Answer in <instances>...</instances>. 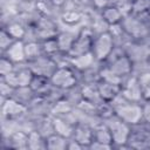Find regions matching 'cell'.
<instances>
[{"label": "cell", "instance_id": "6da1fadb", "mask_svg": "<svg viewBox=\"0 0 150 150\" xmlns=\"http://www.w3.org/2000/svg\"><path fill=\"white\" fill-rule=\"evenodd\" d=\"M104 123L111 132L114 148H129L128 141L131 134V125L123 122L116 115H112L111 117L104 120Z\"/></svg>", "mask_w": 150, "mask_h": 150}, {"label": "cell", "instance_id": "7a4b0ae2", "mask_svg": "<svg viewBox=\"0 0 150 150\" xmlns=\"http://www.w3.org/2000/svg\"><path fill=\"white\" fill-rule=\"evenodd\" d=\"M121 25L124 28V30L127 32V34L134 41L143 42L150 35L149 25L142 18H139L137 15H134V14L125 15L122 19Z\"/></svg>", "mask_w": 150, "mask_h": 150}, {"label": "cell", "instance_id": "3957f363", "mask_svg": "<svg viewBox=\"0 0 150 150\" xmlns=\"http://www.w3.org/2000/svg\"><path fill=\"white\" fill-rule=\"evenodd\" d=\"M114 110L117 117L131 127L137 125L143 121V108L141 103L125 100L121 104L114 107Z\"/></svg>", "mask_w": 150, "mask_h": 150}, {"label": "cell", "instance_id": "277c9868", "mask_svg": "<svg viewBox=\"0 0 150 150\" xmlns=\"http://www.w3.org/2000/svg\"><path fill=\"white\" fill-rule=\"evenodd\" d=\"M114 47H115L114 39H112L111 34L108 30H105V32L98 33L94 36L91 53L94 54L96 61L102 63L108 59V56L112 52Z\"/></svg>", "mask_w": 150, "mask_h": 150}, {"label": "cell", "instance_id": "5b68a950", "mask_svg": "<svg viewBox=\"0 0 150 150\" xmlns=\"http://www.w3.org/2000/svg\"><path fill=\"white\" fill-rule=\"evenodd\" d=\"M50 82L54 87L61 90H68L77 84H80L77 71L74 70L70 66L57 67L54 74L50 76Z\"/></svg>", "mask_w": 150, "mask_h": 150}, {"label": "cell", "instance_id": "8992f818", "mask_svg": "<svg viewBox=\"0 0 150 150\" xmlns=\"http://www.w3.org/2000/svg\"><path fill=\"white\" fill-rule=\"evenodd\" d=\"M95 33L90 27H84L80 30V33L76 35L73 46L68 53L70 57H75L82 54H86L88 52H91L93 40H94Z\"/></svg>", "mask_w": 150, "mask_h": 150}, {"label": "cell", "instance_id": "52a82bcc", "mask_svg": "<svg viewBox=\"0 0 150 150\" xmlns=\"http://www.w3.org/2000/svg\"><path fill=\"white\" fill-rule=\"evenodd\" d=\"M121 95L130 102H137V103L143 102V96L136 74L132 73L131 75L127 76L123 80L121 84Z\"/></svg>", "mask_w": 150, "mask_h": 150}, {"label": "cell", "instance_id": "ba28073f", "mask_svg": "<svg viewBox=\"0 0 150 150\" xmlns=\"http://www.w3.org/2000/svg\"><path fill=\"white\" fill-rule=\"evenodd\" d=\"M27 64L32 69L34 75H41V76H46L49 79L54 74V71L57 69V64L54 61V59L45 54L36 57L35 60L28 61Z\"/></svg>", "mask_w": 150, "mask_h": 150}, {"label": "cell", "instance_id": "9c48e42d", "mask_svg": "<svg viewBox=\"0 0 150 150\" xmlns=\"http://www.w3.org/2000/svg\"><path fill=\"white\" fill-rule=\"evenodd\" d=\"M2 120H20L28 114V107L13 97L2 100Z\"/></svg>", "mask_w": 150, "mask_h": 150}, {"label": "cell", "instance_id": "30bf717a", "mask_svg": "<svg viewBox=\"0 0 150 150\" xmlns=\"http://www.w3.org/2000/svg\"><path fill=\"white\" fill-rule=\"evenodd\" d=\"M105 66L114 74H116L117 76H120L122 79H125L127 76H129L134 73V63L127 54L120 56L118 59H116L115 61H112L110 63H107Z\"/></svg>", "mask_w": 150, "mask_h": 150}, {"label": "cell", "instance_id": "8fae6325", "mask_svg": "<svg viewBox=\"0 0 150 150\" xmlns=\"http://www.w3.org/2000/svg\"><path fill=\"white\" fill-rule=\"evenodd\" d=\"M4 56L11 60L14 64L26 63V53H25V41L23 40H15L5 52Z\"/></svg>", "mask_w": 150, "mask_h": 150}, {"label": "cell", "instance_id": "7c38bea8", "mask_svg": "<svg viewBox=\"0 0 150 150\" xmlns=\"http://www.w3.org/2000/svg\"><path fill=\"white\" fill-rule=\"evenodd\" d=\"M75 141H77L80 144H82L84 148H89L94 139V128L87 123L79 122L75 127L73 137Z\"/></svg>", "mask_w": 150, "mask_h": 150}, {"label": "cell", "instance_id": "4fadbf2b", "mask_svg": "<svg viewBox=\"0 0 150 150\" xmlns=\"http://www.w3.org/2000/svg\"><path fill=\"white\" fill-rule=\"evenodd\" d=\"M95 63H98V61H96V59L91 52H88L86 54H82V55H79L75 57H70V67L74 70H76L77 73L90 69L91 67L95 66Z\"/></svg>", "mask_w": 150, "mask_h": 150}, {"label": "cell", "instance_id": "5bb4252c", "mask_svg": "<svg viewBox=\"0 0 150 150\" xmlns=\"http://www.w3.org/2000/svg\"><path fill=\"white\" fill-rule=\"evenodd\" d=\"M2 141L7 142L8 149H28V132L23 130H15L9 137H2Z\"/></svg>", "mask_w": 150, "mask_h": 150}, {"label": "cell", "instance_id": "9a60e30c", "mask_svg": "<svg viewBox=\"0 0 150 150\" xmlns=\"http://www.w3.org/2000/svg\"><path fill=\"white\" fill-rule=\"evenodd\" d=\"M29 87L34 91L35 95L46 96L50 91V89L53 88V84H52L49 77L41 76V75H34L32 81H30Z\"/></svg>", "mask_w": 150, "mask_h": 150}, {"label": "cell", "instance_id": "2e32d148", "mask_svg": "<svg viewBox=\"0 0 150 150\" xmlns=\"http://www.w3.org/2000/svg\"><path fill=\"white\" fill-rule=\"evenodd\" d=\"M97 88H98L102 100L105 102H111L121 93V86L114 84V83H110L103 80L97 81Z\"/></svg>", "mask_w": 150, "mask_h": 150}, {"label": "cell", "instance_id": "e0dca14e", "mask_svg": "<svg viewBox=\"0 0 150 150\" xmlns=\"http://www.w3.org/2000/svg\"><path fill=\"white\" fill-rule=\"evenodd\" d=\"M52 122H53V128H54L55 134H57L64 138H68V139L73 137L75 125L70 124L68 121H66L63 117H60V116H53Z\"/></svg>", "mask_w": 150, "mask_h": 150}, {"label": "cell", "instance_id": "ac0fdd59", "mask_svg": "<svg viewBox=\"0 0 150 150\" xmlns=\"http://www.w3.org/2000/svg\"><path fill=\"white\" fill-rule=\"evenodd\" d=\"M81 94L82 98L91 102L93 104H98L103 100L100 95L98 88H97V82H90V83H82L81 84Z\"/></svg>", "mask_w": 150, "mask_h": 150}, {"label": "cell", "instance_id": "d6986e66", "mask_svg": "<svg viewBox=\"0 0 150 150\" xmlns=\"http://www.w3.org/2000/svg\"><path fill=\"white\" fill-rule=\"evenodd\" d=\"M101 16L104 20V22L110 26V25H115V23H120L122 21V19L124 18L122 11L115 6V5H108L107 7H104L103 9H101Z\"/></svg>", "mask_w": 150, "mask_h": 150}, {"label": "cell", "instance_id": "ffe728a7", "mask_svg": "<svg viewBox=\"0 0 150 150\" xmlns=\"http://www.w3.org/2000/svg\"><path fill=\"white\" fill-rule=\"evenodd\" d=\"M96 142H101V143H105V144H112V137H111V132L109 130V128L107 127V124L104 123V121L97 125L94 127V139Z\"/></svg>", "mask_w": 150, "mask_h": 150}, {"label": "cell", "instance_id": "44dd1931", "mask_svg": "<svg viewBox=\"0 0 150 150\" xmlns=\"http://www.w3.org/2000/svg\"><path fill=\"white\" fill-rule=\"evenodd\" d=\"M74 105L68 101L66 100L64 97L60 98L59 101H56L55 103L52 104V108H50V116H63L70 111L74 110Z\"/></svg>", "mask_w": 150, "mask_h": 150}, {"label": "cell", "instance_id": "7402d4cb", "mask_svg": "<svg viewBox=\"0 0 150 150\" xmlns=\"http://www.w3.org/2000/svg\"><path fill=\"white\" fill-rule=\"evenodd\" d=\"M4 29L14 39V40H23V38L27 35V28L18 22V21H12L8 22L7 26L4 27Z\"/></svg>", "mask_w": 150, "mask_h": 150}, {"label": "cell", "instance_id": "603a6c76", "mask_svg": "<svg viewBox=\"0 0 150 150\" xmlns=\"http://www.w3.org/2000/svg\"><path fill=\"white\" fill-rule=\"evenodd\" d=\"M25 53H26L27 62L28 61H32V60H35L36 57L41 56L43 54L41 41L30 40L28 42H25Z\"/></svg>", "mask_w": 150, "mask_h": 150}, {"label": "cell", "instance_id": "cb8c5ba5", "mask_svg": "<svg viewBox=\"0 0 150 150\" xmlns=\"http://www.w3.org/2000/svg\"><path fill=\"white\" fill-rule=\"evenodd\" d=\"M35 94L34 91L30 89V87H19V88H15L14 89V93L12 95L13 98H15L16 101L21 102L22 104L25 105H29V103L32 102V100L34 98Z\"/></svg>", "mask_w": 150, "mask_h": 150}, {"label": "cell", "instance_id": "d4e9b609", "mask_svg": "<svg viewBox=\"0 0 150 150\" xmlns=\"http://www.w3.org/2000/svg\"><path fill=\"white\" fill-rule=\"evenodd\" d=\"M68 145V138H64L57 134H53L46 138V149L49 150H66Z\"/></svg>", "mask_w": 150, "mask_h": 150}, {"label": "cell", "instance_id": "484cf974", "mask_svg": "<svg viewBox=\"0 0 150 150\" xmlns=\"http://www.w3.org/2000/svg\"><path fill=\"white\" fill-rule=\"evenodd\" d=\"M136 75H137L138 83H139V87H141L143 101L150 100V69L141 71Z\"/></svg>", "mask_w": 150, "mask_h": 150}, {"label": "cell", "instance_id": "4316f807", "mask_svg": "<svg viewBox=\"0 0 150 150\" xmlns=\"http://www.w3.org/2000/svg\"><path fill=\"white\" fill-rule=\"evenodd\" d=\"M28 149H46V138L38 130L28 132Z\"/></svg>", "mask_w": 150, "mask_h": 150}, {"label": "cell", "instance_id": "83f0119b", "mask_svg": "<svg viewBox=\"0 0 150 150\" xmlns=\"http://www.w3.org/2000/svg\"><path fill=\"white\" fill-rule=\"evenodd\" d=\"M61 20L68 26H75L82 20V13L76 9L63 11L61 14Z\"/></svg>", "mask_w": 150, "mask_h": 150}, {"label": "cell", "instance_id": "f1b7e54d", "mask_svg": "<svg viewBox=\"0 0 150 150\" xmlns=\"http://www.w3.org/2000/svg\"><path fill=\"white\" fill-rule=\"evenodd\" d=\"M41 46H42V52L45 55L54 56L55 54L60 53V47H59L56 38H52V39L41 41Z\"/></svg>", "mask_w": 150, "mask_h": 150}, {"label": "cell", "instance_id": "f546056e", "mask_svg": "<svg viewBox=\"0 0 150 150\" xmlns=\"http://www.w3.org/2000/svg\"><path fill=\"white\" fill-rule=\"evenodd\" d=\"M96 115L102 118L103 121L111 117L112 115H115V110H114V107L111 105L110 102H105V101H102L101 103L96 104Z\"/></svg>", "mask_w": 150, "mask_h": 150}, {"label": "cell", "instance_id": "4dcf8cb0", "mask_svg": "<svg viewBox=\"0 0 150 150\" xmlns=\"http://www.w3.org/2000/svg\"><path fill=\"white\" fill-rule=\"evenodd\" d=\"M14 68H15V64L11 60H8L6 56H2L1 62H0V74H1V77L7 75L8 73L13 71Z\"/></svg>", "mask_w": 150, "mask_h": 150}, {"label": "cell", "instance_id": "1f68e13d", "mask_svg": "<svg viewBox=\"0 0 150 150\" xmlns=\"http://www.w3.org/2000/svg\"><path fill=\"white\" fill-rule=\"evenodd\" d=\"M15 40L2 28V30H1V36H0V46H1V49H2V53L14 42Z\"/></svg>", "mask_w": 150, "mask_h": 150}, {"label": "cell", "instance_id": "d6a6232c", "mask_svg": "<svg viewBox=\"0 0 150 150\" xmlns=\"http://www.w3.org/2000/svg\"><path fill=\"white\" fill-rule=\"evenodd\" d=\"M14 89H15V88L11 87V86L7 84L4 80H1V83H0V91H1L2 100L8 98V97H12V95H13V93H14Z\"/></svg>", "mask_w": 150, "mask_h": 150}, {"label": "cell", "instance_id": "836d02e7", "mask_svg": "<svg viewBox=\"0 0 150 150\" xmlns=\"http://www.w3.org/2000/svg\"><path fill=\"white\" fill-rule=\"evenodd\" d=\"M142 108H143V121L142 122L150 125V100L143 101Z\"/></svg>", "mask_w": 150, "mask_h": 150}, {"label": "cell", "instance_id": "e575fe53", "mask_svg": "<svg viewBox=\"0 0 150 150\" xmlns=\"http://www.w3.org/2000/svg\"><path fill=\"white\" fill-rule=\"evenodd\" d=\"M112 148H114V145H111V144H105V143H101V142L93 141L88 149H94V150H96V149H112Z\"/></svg>", "mask_w": 150, "mask_h": 150}, {"label": "cell", "instance_id": "d590c367", "mask_svg": "<svg viewBox=\"0 0 150 150\" xmlns=\"http://www.w3.org/2000/svg\"><path fill=\"white\" fill-rule=\"evenodd\" d=\"M91 4L94 6V8L98 9V11L103 9L108 5H111V4H109V0H91Z\"/></svg>", "mask_w": 150, "mask_h": 150}, {"label": "cell", "instance_id": "8d00e7d4", "mask_svg": "<svg viewBox=\"0 0 150 150\" xmlns=\"http://www.w3.org/2000/svg\"><path fill=\"white\" fill-rule=\"evenodd\" d=\"M145 63H146L148 68L150 69V46L148 47V50H146V55H145Z\"/></svg>", "mask_w": 150, "mask_h": 150}]
</instances>
